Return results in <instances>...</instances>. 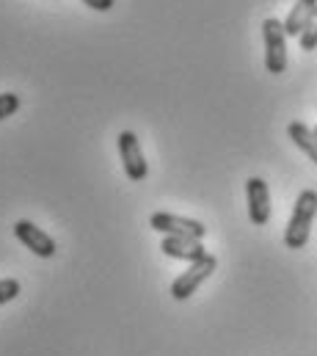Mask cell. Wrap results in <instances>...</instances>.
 Returning a JSON list of instances; mask_svg holds the SVG:
<instances>
[{"label": "cell", "mask_w": 317, "mask_h": 356, "mask_svg": "<svg viewBox=\"0 0 317 356\" xmlns=\"http://www.w3.org/2000/svg\"><path fill=\"white\" fill-rule=\"evenodd\" d=\"M317 216V191L307 188L301 191V196L295 199V207H293V216L287 221V229H284V246L287 249H304L309 243V232H312V221Z\"/></svg>", "instance_id": "cell-1"}, {"label": "cell", "mask_w": 317, "mask_h": 356, "mask_svg": "<svg viewBox=\"0 0 317 356\" xmlns=\"http://www.w3.org/2000/svg\"><path fill=\"white\" fill-rule=\"evenodd\" d=\"M14 235H17V241H19L25 249H31L36 257L50 260V257H56V252H58V243H56L44 229H39L33 221H28V218H19V221L14 224Z\"/></svg>", "instance_id": "cell-6"}, {"label": "cell", "mask_w": 317, "mask_h": 356, "mask_svg": "<svg viewBox=\"0 0 317 356\" xmlns=\"http://www.w3.org/2000/svg\"><path fill=\"white\" fill-rule=\"evenodd\" d=\"M119 155H122V166H124V175L133 179V182H141L149 175V166H147V158H144V149H141V141L133 130H122L119 133Z\"/></svg>", "instance_id": "cell-5"}, {"label": "cell", "mask_w": 317, "mask_h": 356, "mask_svg": "<svg viewBox=\"0 0 317 356\" xmlns=\"http://www.w3.org/2000/svg\"><path fill=\"white\" fill-rule=\"evenodd\" d=\"M160 252L171 260H185V263H199L202 257H207V249L202 246V241H193V238H163Z\"/></svg>", "instance_id": "cell-8"}, {"label": "cell", "mask_w": 317, "mask_h": 356, "mask_svg": "<svg viewBox=\"0 0 317 356\" xmlns=\"http://www.w3.org/2000/svg\"><path fill=\"white\" fill-rule=\"evenodd\" d=\"M245 199H248V218L254 227H265L270 221V191L262 177H248L245 182Z\"/></svg>", "instance_id": "cell-7"}, {"label": "cell", "mask_w": 317, "mask_h": 356, "mask_svg": "<svg viewBox=\"0 0 317 356\" xmlns=\"http://www.w3.org/2000/svg\"><path fill=\"white\" fill-rule=\"evenodd\" d=\"M88 8H94V11H111L113 6H116V0H83Z\"/></svg>", "instance_id": "cell-14"}, {"label": "cell", "mask_w": 317, "mask_h": 356, "mask_svg": "<svg viewBox=\"0 0 317 356\" xmlns=\"http://www.w3.org/2000/svg\"><path fill=\"white\" fill-rule=\"evenodd\" d=\"M149 227L163 232L165 238H193V241H202L207 235V227L196 218H185V216H174V213H152L149 218Z\"/></svg>", "instance_id": "cell-4"}, {"label": "cell", "mask_w": 317, "mask_h": 356, "mask_svg": "<svg viewBox=\"0 0 317 356\" xmlns=\"http://www.w3.org/2000/svg\"><path fill=\"white\" fill-rule=\"evenodd\" d=\"M312 130H315V136H317V127H312Z\"/></svg>", "instance_id": "cell-15"}, {"label": "cell", "mask_w": 317, "mask_h": 356, "mask_svg": "<svg viewBox=\"0 0 317 356\" xmlns=\"http://www.w3.org/2000/svg\"><path fill=\"white\" fill-rule=\"evenodd\" d=\"M262 39H265V67L270 75L287 72V33L284 22L276 17H268L262 22Z\"/></svg>", "instance_id": "cell-2"}, {"label": "cell", "mask_w": 317, "mask_h": 356, "mask_svg": "<svg viewBox=\"0 0 317 356\" xmlns=\"http://www.w3.org/2000/svg\"><path fill=\"white\" fill-rule=\"evenodd\" d=\"M287 136L293 138V144H295L304 155H309V161L317 166V136H315V130H312L309 124H304V122H290V124H287Z\"/></svg>", "instance_id": "cell-9"}, {"label": "cell", "mask_w": 317, "mask_h": 356, "mask_svg": "<svg viewBox=\"0 0 317 356\" xmlns=\"http://www.w3.org/2000/svg\"><path fill=\"white\" fill-rule=\"evenodd\" d=\"M298 42H301V50H307V53H312L317 47V8H315V14L309 17V22L304 25Z\"/></svg>", "instance_id": "cell-11"}, {"label": "cell", "mask_w": 317, "mask_h": 356, "mask_svg": "<svg viewBox=\"0 0 317 356\" xmlns=\"http://www.w3.org/2000/svg\"><path fill=\"white\" fill-rule=\"evenodd\" d=\"M17 111H19V94H14V91L0 94V122L8 119V116H14Z\"/></svg>", "instance_id": "cell-12"}, {"label": "cell", "mask_w": 317, "mask_h": 356, "mask_svg": "<svg viewBox=\"0 0 317 356\" xmlns=\"http://www.w3.org/2000/svg\"><path fill=\"white\" fill-rule=\"evenodd\" d=\"M19 296V282L17 279H0V307L14 301Z\"/></svg>", "instance_id": "cell-13"}, {"label": "cell", "mask_w": 317, "mask_h": 356, "mask_svg": "<svg viewBox=\"0 0 317 356\" xmlns=\"http://www.w3.org/2000/svg\"><path fill=\"white\" fill-rule=\"evenodd\" d=\"M216 268H218V260H216L213 254L202 257L199 263H190V268H188L185 273H179V276L171 282V296H174L177 301H188V298L216 273Z\"/></svg>", "instance_id": "cell-3"}, {"label": "cell", "mask_w": 317, "mask_h": 356, "mask_svg": "<svg viewBox=\"0 0 317 356\" xmlns=\"http://www.w3.org/2000/svg\"><path fill=\"white\" fill-rule=\"evenodd\" d=\"M315 8H317V0H295L293 11L284 19V33L287 36H301V31L309 22V17L315 14Z\"/></svg>", "instance_id": "cell-10"}]
</instances>
